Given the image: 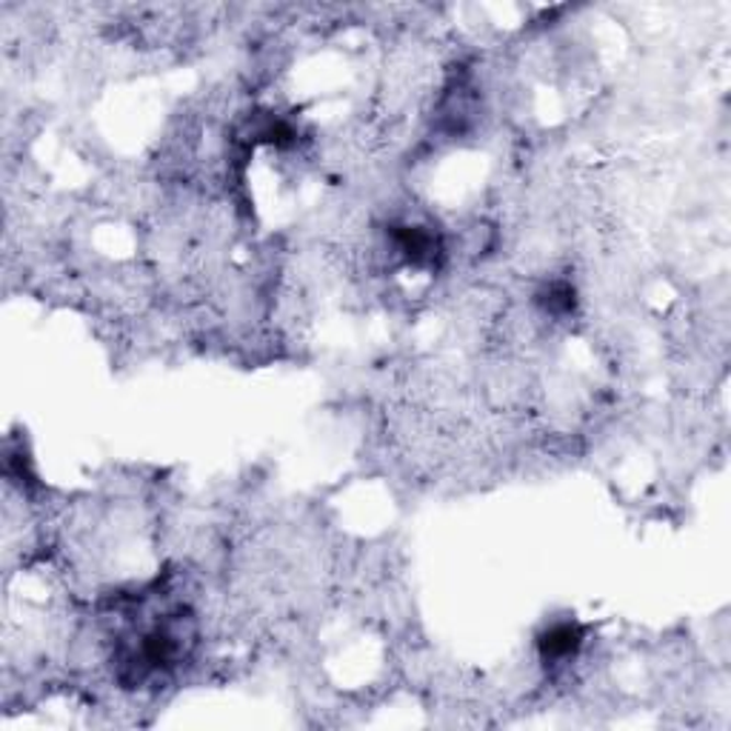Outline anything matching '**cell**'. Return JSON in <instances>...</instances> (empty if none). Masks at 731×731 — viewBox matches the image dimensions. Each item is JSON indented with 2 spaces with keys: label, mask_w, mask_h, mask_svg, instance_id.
<instances>
[{
  "label": "cell",
  "mask_w": 731,
  "mask_h": 731,
  "mask_svg": "<svg viewBox=\"0 0 731 731\" xmlns=\"http://www.w3.org/2000/svg\"><path fill=\"white\" fill-rule=\"evenodd\" d=\"M583 640H586V631H583L580 623L560 620L551 623L549 629L540 635L537 649H540V658H544L546 666H560L566 660L578 658Z\"/></svg>",
  "instance_id": "cell-1"
},
{
  "label": "cell",
  "mask_w": 731,
  "mask_h": 731,
  "mask_svg": "<svg viewBox=\"0 0 731 731\" xmlns=\"http://www.w3.org/2000/svg\"><path fill=\"white\" fill-rule=\"evenodd\" d=\"M540 304H544L546 311H551V315H569V311L574 309V289L563 281L551 283L549 289L540 295Z\"/></svg>",
  "instance_id": "cell-3"
},
{
  "label": "cell",
  "mask_w": 731,
  "mask_h": 731,
  "mask_svg": "<svg viewBox=\"0 0 731 731\" xmlns=\"http://www.w3.org/2000/svg\"><path fill=\"white\" fill-rule=\"evenodd\" d=\"M395 243L412 266H435L443 254L441 240L435 232H429V226H398Z\"/></svg>",
  "instance_id": "cell-2"
}]
</instances>
